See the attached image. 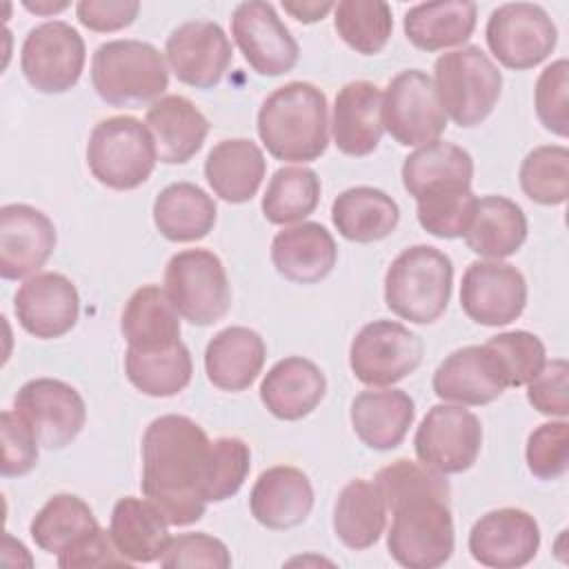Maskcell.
<instances>
[{"mask_svg":"<svg viewBox=\"0 0 569 569\" xmlns=\"http://www.w3.org/2000/svg\"><path fill=\"white\" fill-rule=\"evenodd\" d=\"M120 331L131 351H162L180 340V313L158 284H144L131 293L122 309Z\"/></svg>","mask_w":569,"mask_h":569,"instance_id":"obj_31","label":"cell"},{"mask_svg":"<svg viewBox=\"0 0 569 569\" xmlns=\"http://www.w3.org/2000/svg\"><path fill=\"white\" fill-rule=\"evenodd\" d=\"M87 47L78 29L64 20H47L24 36L20 69L40 93H64L82 76Z\"/></svg>","mask_w":569,"mask_h":569,"instance_id":"obj_13","label":"cell"},{"mask_svg":"<svg viewBox=\"0 0 569 569\" xmlns=\"http://www.w3.org/2000/svg\"><path fill=\"white\" fill-rule=\"evenodd\" d=\"M522 193L545 207H558L569 196V151L562 144H542L529 151L518 171Z\"/></svg>","mask_w":569,"mask_h":569,"instance_id":"obj_42","label":"cell"},{"mask_svg":"<svg viewBox=\"0 0 569 569\" xmlns=\"http://www.w3.org/2000/svg\"><path fill=\"white\" fill-rule=\"evenodd\" d=\"M527 231V216L518 202L505 196H485L478 198L471 224L462 238L476 256L502 260L525 244Z\"/></svg>","mask_w":569,"mask_h":569,"instance_id":"obj_33","label":"cell"},{"mask_svg":"<svg viewBox=\"0 0 569 569\" xmlns=\"http://www.w3.org/2000/svg\"><path fill=\"white\" fill-rule=\"evenodd\" d=\"M213 198L193 182L167 184L153 202V224L171 242H196L216 224Z\"/></svg>","mask_w":569,"mask_h":569,"instance_id":"obj_36","label":"cell"},{"mask_svg":"<svg viewBox=\"0 0 569 569\" xmlns=\"http://www.w3.org/2000/svg\"><path fill=\"white\" fill-rule=\"evenodd\" d=\"M331 136L340 153L365 158L373 153L382 140V91L369 80L347 82L333 102Z\"/></svg>","mask_w":569,"mask_h":569,"instance_id":"obj_22","label":"cell"},{"mask_svg":"<svg viewBox=\"0 0 569 569\" xmlns=\"http://www.w3.org/2000/svg\"><path fill=\"white\" fill-rule=\"evenodd\" d=\"M413 449L422 467L453 476L471 469L482 449V425L462 405H433L413 436Z\"/></svg>","mask_w":569,"mask_h":569,"instance_id":"obj_9","label":"cell"},{"mask_svg":"<svg viewBox=\"0 0 569 569\" xmlns=\"http://www.w3.org/2000/svg\"><path fill=\"white\" fill-rule=\"evenodd\" d=\"M425 345L418 333L396 320L365 325L349 347V367L367 387H389L413 373Z\"/></svg>","mask_w":569,"mask_h":569,"instance_id":"obj_11","label":"cell"},{"mask_svg":"<svg viewBox=\"0 0 569 569\" xmlns=\"http://www.w3.org/2000/svg\"><path fill=\"white\" fill-rule=\"evenodd\" d=\"M249 509L262 527L273 531L302 525L313 509L309 476L291 465L269 467L251 487Z\"/></svg>","mask_w":569,"mask_h":569,"instance_id":"obj_23","label":"cell"},{"mask_svg":"<svg viewBox=\"0 0 569 569\" xmlns=\"http://www.w3.org/2000/svg\"><path fill=\"white\" fill-rule=\"evenodd\" d=\"M91 84L111 107L153 104L169 87L167 60L151 42L109 40L91 58Z\"/></svg>","mask_w":569,"mask_h":569,"instance_id":"obj_5","label":"cell"},{"mask_svg":"<svg viewBox=\"0 0 569 569\" xmlns=\"http://www.w3.org/2000/svg\"><path fill=\"white\" fill-rule=\"evenodd\" d=\"M209 445L207 431L178 413L151 420L142 433L140 489L173 527L193 525L204 516Z\"/></svg>","mask_w":569,"mask_h":569,"instance_id":"obj_2","label":"cell"},{"mask_svg":"<svg viewBox=\"0 0 569 569\" xmlns=\"http://www.w3.org/2000/svg\"><path fill=\"white\" fill-rule=\"evenodd\" d=\"M164 293L187 322L209 327L231 309V287L222 260L209 249H184L169 258Z\"/></svg>","mask_w":569,"mask_h":569,"instance_id":"obj_8","label":"cell"},{"mask_svg":"<svg viewBox=\"0 0 569 569\" xmlns=\"http://www.w3.org/2000/svg\"><path fill=\"white\" fill-rule=\"evenodd\" d=\"M485 38L489 51L502 67L525 71L551 56L558 42V29L540 4L507 2L491 11Z\"/></svg>","mask_w":569,"mask_h":569,"instance_id":"obj_12","label":"cell"},{"mask_svg":"<svg viewBox=\"0 0 569 569\" xmlns=\"http://www.w3.org/2000/svg\"><path fill=\"white\" fill-rule=\"evenodd\" d=\"M109 565H124L131 562L118 551L113 538L102 527L93 529L69 549L58 553V567L62 569H89V567H109Z\"/></svg>","mask_w":569,"mask_h":569,"instance_id":"obj_51","label":"cell"},{"mask_svg":"<svg viewBox=\"0 0 569 569\" xmlns=\"http://www.w3.org/2000/svg\"><path fill=\"white\" fill-rule=\"evenodd\" d=\"M13 411L31 427L40 447L49 451L71 445L84 422L87 405L76 387L58 378H33L13 396Z\"/></svg>","mask_w":569,"mask_h":569,"instance_id":"obj_14","label":"cell"},{"mask_svg":"<svg viewBox=\"0 0 569 569\" xmlns=\"http://www.w3.org/2000/svg\"><path fill=\"white\" fill-rule=\"evenodd\" d=\"M231 36L249 67L260 76H282L298 64L300 47L271 2H240L231 13Z\"/></svg>","mask_w":569,"mask_h":569,"instance_id":"obj_15","label":"cell"},{"mask_svg":"<svg viewBox=\"0 0 569 569\" xmlns=\"http://www.w3.org/2000/svg\"><path fill=\"white\" fill-rule=\"evenodd\" d=\"M144 124L153 138L158 160L164 164L189 162L204 144L209 120L184 96L171 93L156 100L144 116Z\"/></svg>","mask_w":569,"mask_h":569,"instance_id":"obj_26","label":"cell"},{"mask_svg":"<svg viewBox=\"0 0 569 569\" xmlns=\"http://www.w3.org/2000/svg\"><path fill=\"white\" fill-rule=\"evenodd\" d=\"M478 198L471 189L449 191L416 200V216L420 227L442 240L462 238L471 224Z\"/></svg>","mask_w":569,"mask_h":569,"instance_id":"obj_44","label":"cell"},{"mask_svg":"<svg viewBox=\"0 0 569 569\" xmlns=\"http://www.w3.org/2000/svg\"><path fill=\"white\" fill-rule=\"evenodd\" d=\"M485 345L496 353L509 387H522L531 382L547 362L545 345L531 331H505L489 338Z\"/></svg>","mask_w":569,"mask_h":569,"instance_id":"obj_45","label":"cell"},{"mask_svg":"<svg viewBox=\"0 0 569 569\" xmlns=\"http://www.w3.org/2000/svg\"><path fill=\"white\" fill-rule=\"evenodd\" d=\"M140 11L136 0H80L76 4L78 22L98 33H111L129 27Z\"/></svg>","mask_w":569,"mask_h":569,"instance_id":"obj_52","label":"cell"},{"mask_svg":"<svg viewBox=\"0 0 569 569\" xmlns=\"http://www.w3.org/2000/svg\"><path fill=\"white\" fill-rule=\"evenodd\" d=\"M160 567H209V569H227L231 567L229 549L222 540L196 531V533H180L169 538L162 556Z\"/></svg>","mask_w":569,"mask_h":569,"instance_id":"obj_48","label":"cell"},{"mask_svg":"<svg viewBox=\"0 0 569 569\" xmlns=\"http://www.w3.org/2000/svg\"><path fill=\"white\" fill-rule=\"evenodd\" d=\"M13 313L27 333L40 340L62 338L78 322L80 296L67 276L40 271L18 287Z\"/></svg>","mask_w":569,"mask_h":569,"instance_id":"obj_19","label":"cell"},{"mask_svg":"<svg viewBox=\"0 0 569 569\" xmlns=\"http://www.w3.org/2000/svg\"><path fill=\"white\" fill-rule=\"evenodd\" d=\"M164 58L182 84L193 89H213L224 78L233 49L229 36L218 22L189 20L169 33Z\"/></svg>","mask_w":569,"mask_h":569,"instance_id":"obj_17","label":"cell"},{"mask_svg":"<svg viewBox=\"0 0 569 569\" xmlns=\"http://www.w3.org/2000/svg\"><path fill=\"white\" fill-rule=\"evenodd\" d=\"M540 549L536 518L516 507H502L480 516L469 531V553L476 562L493 569L529 565Z\"/></svg>","mask_w":569,"mask_h":569,"instance_id":"obj_18","label":"cell"},{"mask_svg":"<svg viewBox=\"0 0 569 569\" xmlns=\"http://www.w3.org/2000/svg\"><path fill=\"white\" fill-rule=\"evenodd\" d=\"M431 80L447 118L465 129L487 120L502 93L500 69L476 44L442 53Z\"/></svg>","mask_w":569,"mask_h":569,"instance_id":"obj_6","label":"cell"},{"mask_svg":"<svg viewBox=\"0 0 569 569\" xmlns=\"http://www.w3.org/2000/svg\"><path fill=\"white\" fill-rule=\"evenodd\" d=\"M447 120L431 76L405 69L389 80L382 93V122L398 144L418 149L440 140Z\"/></svg>","mask_w":569,"mask_h":569,"instance_id":"obj_10","label":"cell"},{"mask_svg":"<svg viewBox=\"0 0 569 569\" xmlns=\"http://www.w3.org/2000/svg\"><path fill=\"white\" fill-rule=\"evenodd\" d=\"M400 173L402 187L409 196H413V200L449 191H465L471 189L473 158L467 149L453 142L433 140L409 153Z\"/></svg>","mask_w":569,"mask_h":569,"instance_id":"obj_27","label":"cell"},{"mask_svg":"<svg viewBox=\"0 0 569 569\" xmlns=\"http://www.w3.org/2000/svg\"><path fill=\"white\" fill-rule=\"evenodd\" d=\"M451 287V258L431 244H413L391 260L385 273V302L402 320L431 325L445 313Z\"/></svg>","mask_w":569,"mask_h":569,"instance_id":"obj_4","label":"cell"},{"mask_svg":"<svg viewBox=\"0 0 569 569\" xmlns=\"http://www.w3.org/2000/svg\"><path fill=\"white\" fill-rule=\"evenodd\" d=\"M56 249V227L47 213L31 204L0 209V276L27 280L47 264Z\"/></svg>","mask_w":569,"mask_h":569,"instance_id":"obj_20","label":"cell"},{"mask_svg":"<svg viewBox=\"0 0 569 569\" xmlns=\"http://www.w3.org/2000/svg\"><path fill=\"white\" fill-rule=\"evenodd\" d=\"M258 136L276 160H318L329 144L327 96L302 80L278 87L258 111Z\"/></svg>","mask_w":569,"mask_h":569,"instance_id":"obj_3","label":"cell"},{"mask_svg":"<svg viewBox=\"0 0 569 569\" xmlns=\"http://www.w3.org/2000/svg\"><path fill=\"white\" fill-rule=\"evenodd\" d=\"M98 527L91 507L82 498L73 493H56L33 516L29 533L38 549L58 556Z\"/></svg>","mask_w":569,"mask_h":569,"instance_id":"obj_39","label":"cell"},{"mask_svg":"<svg viewBox=\"0 0 569 569\" xmlns=\"http://www.w3.org/2000/svg\"><path fill=\"white\" fill-rule=\"evenodd\" d=\"M331 222L345 240L369 244L391 236L400 222L398 202L376 187H351L331 204Z\"/></svg>","mask_w":569,"mask_h":569,"instance_id":"obj_32","label":"cell"},{"mask_svg":"<svg viewBox=\"0 0 569 569\" xmlns=\"http://www.w3.org/2000/svg\"><path fill=\"white\" fill-rule=\"evenodd\" d=\"M267 345L249 327H227L218 331L204 351V371L209 382L220 391H244L264 367Z\"/></svg>","mask_w":569,"mask_h":569,"instance_id":"obj_29","label":"cell"},{"mask_svg":"<svg viewBox=\"0 0 569 569\" xmlns=\"http://www.w3.org/2000/svg\"><path fill=\"white\" fill-rule=\"evenodd\" d=\"M527 305V280L509 262L476 260L460 282V307L478 325L505 327L518 320Z\"/></svg>","mask_w":569,"mask_h":569,"instance_id":"obj_16","label":"cell"},{"mask_svg":"<svg viewBox=\"0 0 569 569\" xmlns=\"http://www.w3.org/2000/svg\"><path fill=\"white\" fill-rule=\"evenodd\" d=\"M124 373L129 382L151 398H171L184 391L193 376L191 353L184 342L162 351H124Z\"/></svg>","mask_w":569,"mask_h":569,"instance_id":"obj_38","label":"cell"},{"mask_svg":"<svg viewBox=\"0 0 569 569\" xmlns=\"http://www.w3.org/2000/svg\"><path fill=\"white\" fill-rule=\"evenodd\" d=\"M327 393V378L316 362L302 356L278 360L260 382V400L278 420H302Z\"/></svg>","mask_w":569,"mask_h":569,"instance_id":"obj_25","label":"cell"},{"mask_svg":"<svg viewBox=\"0 0 569 569\" xmlns=\"http://www.w3.org/2000/svg\"><path fill=\"white\" fill-rule=\"evenodd\" d=\"M373 482L391 513V558L407 569L442 567L456 547L447 476L400 458L382 467Z\"/></svg>","mask_w":569,"mask_h":569,"instance_id":"obj_1","label":"cell"},{"mask_svg":"<svg viewBox=\"0 0 569 569\" xmlns=\"http://www.w3.org/2000/svg\"><path fill=\"white\" fill-rule=\"evenodd\" d=\"M333 29L356 53L376 56L393 31L391 7L382 0H342L333 7Z\"/></svg>","mask_w":569,"mask_h":569,"instance_id":"obj_41","label":"cell"},{"mask_svg":"<svg viewBox=\"0 0 569 569\" xmlns=\"http://www.w3.org/2000/svg\"><path fill=\"white\" fill-rule=\"evenodd\" d=\"M338 260L333 236L320 222H298L278 231L271 240L276 271L298 284L325 280Z\"/></svg>","mask_w":569,"mask_h":569,"instance_id":"obj_24","label":"cell"},{"mask_svg":"<svg viewBox=\"0 0 569 569\" xmlns=\"http://www.w3.org/2000/svg\"><path fill=\"white\" fill-rule=\"evenodd\" d=\"M2 462L0 471L4 478H18L29 473L38 465L40 442L36 440L31 427L13 411H2Z\"/></svg>","mask_w":569,"mask_h":569,"instance_id":"obj_49","label":"cell"},{"mask_svg":"<svg viewBox=\"0 0 569 569\" xmlns=\"http://www.w3.org/2000/svg\"><path fill=\"white\" fill-rule=\"evenodd\" d=\"M533 104L540 124L558 138L569 136V64L565 58L547 64L533 89Z\"/></svg>","mask_w":569,"mask_h":569,"instance_id":"obj_46","label":"cell"},{"mask_svg":"<svg viewBox=\"0 0 569 569\" xmlns=\"http://www.w3.org/2000/svg\"><path fill=\"white\" fill-rule=\"evenodd\" d=\"M351 427L376 451L396 449L416 418V405L402 389H365L351 402Z\"/></svg>","mask_w":569,"mask_h":569,"instance_id":"obj_28","label":"cell"},{"mask_svg":"<svg viewBox=\"0 0 569 569\" xmlns=\"http://www.w3.org/2000/svg\"><path fill=\"white\" fill-rule=\"evenodd\" d=\"M387 527V505L376 487L365 478L349 480L333 505V531L336 538L353 549L362 551L373 547Z\"/></svg>","mask_w":569,"mask_h":569,"instance_id":"obj_37","label":"cell"},{"mask_svg":"<svg viewBox=\"0 0 569 569\" xmlns=\"http://www.w3.org/2000/svg\"><path fill=\"white\" fill-rule=\"evenodd\" d=\"M109 533L118 551L133 562H158L169 542V522L156 505L133 496L113 505Z\"/></svg>","mask_w":569,"mask_h":569,"instance_id":"obj_35","label":"cell"},{"mask_svg":"<svg viewBox=\"0 0 569 569\" xmlns=\"http://www.w3.org/2000/svg\"><path fill=\"white\" fill-rule=\"evenodd\" d=\"M158 162L147 124L133 116L100 120L87 142L91 176L113 191H131L149 180Z\"/></svg>","mask_w":569,"mask_h":569,"instance_id":"obj_7","label":"cell"},{"mask_svg":"<svg viewBox=\"0 0 569 569\" xmlns=\"http://www.w3.org/2000/svg\"><path fill=\"white\" fill-rule=\"evenodd\" d=\"M431 385L440 400L462 407L489 405L509 387L496 353L487 345H469L451 351L438 365Z\"/></svg>","mask_w":569,"mask_h":569,"instance_id":"obj_21","label":"cell"},{"mask_svg":"<svg viewBox=\"0 0 569 569\" xmlns=\"http://www.w3.org/2000/svg\"><path fill=\"white\" fill-rule=\"evenodd\" d=\"M251 469V449L242 438L222 436L211 440L204 469V500L222 502L240 491Z\"/></svg>","mask_w":569,"mask_h":569,"instance_id":"obj_43","label":"cell"},{"mask_svg":"<svg viewBox=\"0 0 569 569\" xmlns=\"http://www.w3.org/2000/svg\"><path fill=\"white\" fill-rule=\"evenodd\" d=\"M478 7L467 0L413 4L402 20L407 40L427 53L465 44L476 29Z\"/></svg>","mask_w":569,"mask_h":569,"instance_id":"obj_34","label":"cell"},{"mask_svg":"<svg viewBox=\"0 0 569 569\" xmlns=\"http://www.w3.org/2000/svg\"><path fill=\"white\" fill-rule=\"evenodd\" d=\"M22 7L27 11H31V13H38V16H53V13L64 11L69 7V2H64V0H60V2H53V0H36V2L24 0Z\"/></svg>","mask_w":569,"mask_h":569,"instance_id":"obj_54","label":"cell"},{"mask_svg":"<svg viewBox=\"0 0 569 569\" xmlns=\"http://www.w3.org/2000/svg\"><path fill=\"white\" fill-rule=\"evenodd\" d=\"M527 467L538 480H556L569 467V425L565 418L536 427L527 438Z\"/></svg>","mask_w":569,"mask_h":569,"instance_id":"obj_47","label":"cell"},{"mask_svg":"<svg viewBox=\"0 0 569 569\" xmlns=\"http://www.w3.org/2000/svg\"><path fill=\"white\" fill-rule=\"evenodd\" d=\"M333 2H316V0H298V2H282V9L298 22L311 24L322 20L329 11H333Z\"/></svg>","mask_w":569,"mask_h":569,"instance_id":"obj_53","label":"cell"},{"mask_svg":"<svg viewBox=\"0 0 569 569\" xmlns=\"http://www.w3.org/2000/svg\"><path fill=\"white\" fill-rule=\"evenodd\" d=\"M527 400L542 416H569V365L565 358L545 362L540 373L527 382Z\"/></svg>","mask_w":569,"mask_h":569,"instance_id":"obj_50","label":"cell"},{"mask_svg":"<svg viewBox=\"0 0 569 569\" xmlns=\"http://www.w3.org/2000/svg\"><path fill=\"white\" fill-rule=\"evenodd\" d=\"M267 160L249 138L220 140L204 160V178L211 191L231 204L249 202L264 178Z\"/></svg>","mask_w":569,"mask_h":569,"instance_id":"obj_30","label":"cell"},{"mask_svg":"<svg viewBox=\"0 0 569 569\" xmlns=\"http://www.w3.org/2000/svg\"><path fill=\"white\" fill-rule=\"evenodd\" d=\"M320 202V178L309 167H280L262 196V216L271 224H298Z\"/></svg>","mask_w":569,"mask_h":569,"instance_id":"obj_40","label":"cell"}]
</instances>
